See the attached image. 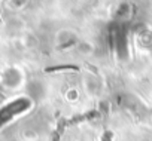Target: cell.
<instances>
[{
    "instance_id": "6da1fadb",
    "label": "cell",
    "mask_w": 152,
    "mask_h": 141,
    "mask_svg": "<svg viewBox=\"0 0 152 141\" xmlns=\"http://www.w3.org/2000/svg\"><path fill=\"white\" fill-rule=\"evenodd\" d=\"M28 106H30V101L28 100L20 98L17 101H12L6 107H3L2 110H0V126H2L5 122H8L9 119H12L14 116H17L21 111H24L26 108H28Z\"/></svg>"
}]
</instances>
